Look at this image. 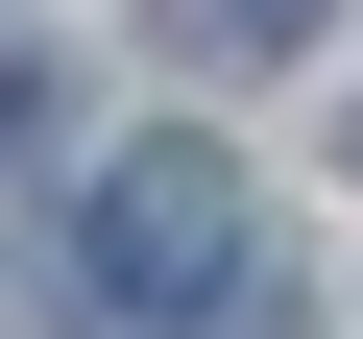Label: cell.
<instances>
[{
	"mask_svg": "<svg viewBox=\"0 0 363 339\" xmlns=\"http://www.w3.org/2000/svg\"><path fill=\"white\" fill-rule=\"evenodd\" d=\"M169 49H218V73H267V49H315V0H169Z\"/></svg>",
	"mask_w": 363,
	"mask_h": 339,
	"instance_id": "7a4b0ae2",
	"label": "cell"
},
{
	"mask_svg": "<svg viewBox=\"0 0 363 339\" xmlns=\"http://www.w3.org/2000/svg\"><path fill=\"white\" fill-rule=\"evenodd\" d=\"M339 121H363V97H339Z\"/></svg>",
	"mask_w": 363,
	"mask_h": 339,
	"instance_id": "3957f363",
	"label": "cell"
},
{
	"mask_svg": "<svg viewBox=\"0 0 363 339\" xmlns=\"http://www.w3.org/2000/svg\"><path fill=\"white\" fill-rule=\"evenodd\" d=\"M73 243H97V291H121L145 339H194V315H242V291H267V194H242L218 145H121Z\"/></svg>",
	"mask_w": 363,
	"mask_h": 339,
	"instance_id": "6da1fadb",
	"label": "cell"
}]
</instances>
